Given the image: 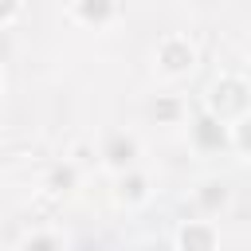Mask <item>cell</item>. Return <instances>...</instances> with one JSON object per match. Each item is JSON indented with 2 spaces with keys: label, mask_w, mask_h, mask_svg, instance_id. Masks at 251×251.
I'll use <instances>...</instances> for the list:
<instances>
[{
  "label": "cell",
  "mask_w": 251,
  "mask_h": 251,
  "mask_svg": "<svg viewBox=\"0 0 251 251\" xmlns=\"http://www.w3.org/2000/svg\"><path fill=\"white\" fill-rule=\"evenodd\" d=\"M239 106H243V90L235 82L216 86V110H239Z\"/></svg>",
  "instance_id": "cell-1"
},
{
  "label": "cell",
  "mask_w": 251,
  "mask_h": 251,
  "mask_svg": "<svg viewBox=\"0 0 251 251\" xmlns=\"http://www.w3.org/2000/svg\"><path fill=\"white\" fill-rule=\"evenodd\" d=\"M196 137H200V145H208V149H216V145H224V129L212 122V118H204L200 126H196Z\"/></svg>",
  "instance_id": "cell-2"
},
{
  "label": "cell",
  "mask_w": 251,
  "mask_h": 251,
  "mask_svg": "<svg viewBox=\"0 0 251 251\" xmlns=\"http://www.w3.org/2000/svg\"><path fill=\"white\" fill-rule=\"evenodd\" d=\"M184 247L188 251H208L212 247V235L204 227H184Z\"/></svg>",
  "instance_id": "cell-3"
},
{
  "label": "cell",
  "mask_w": 251,
  "mask_h": 251,
  "mask_svg": "<svg viewBox=\"0 0 251 251\" xmlns=\"http://www.w3.org/2000/svg\"><path fill=\"white\" fill-rule=\"evenodd\" d=\"M165 59H169V67H184V63H188V51L176 47V43H169V47H165Z\"/></svg>",
  "instance_id": "cell-4"
},
{
  "label": "cell",
  "mask_w": 251,
  "mask_h": 251,
  "mask_svg": "<svg viewBox=\"0 0 251 251\" xmlns=\"http://www.w3.org/2000/svg\"><path fill=\"white\" fill-rule=\"evenodd\" d=\"M110 157H114V161H129V157H133V145H129V141H122V137H118V141H114V145H110Z\"/></svg>",
  "instance_id": "cell-5"
},
{
  "label": "cell",
  "mask_w": 251,
  "mask_h": 251,
  "mask_svg": "<svg viewBox=\"0 0 251 251\" xmlns=\"http://www.w3.org/2000/svg\"><path fill=\"white\" fill-rule=\"evenodd\" d=\"M157 114H161V118H173V114H176V102H157Z\"/></svg>",
  "instance_id": "cell-6"
},
{
  "label": "cell",
  "mask_w": 251,
  "mask_h": 251,
  "mask_svg": "<svg viewBox=\"0 0 251 251\" xmlns=\"http://www.w3.org/2000/svg\"><path fill=\"white\" fill-rule=\"evenodd\" d=\"M27 251H55V243L51 239H35V243H27Z\"/></svg>",
  "instance_id": "cell-7"
},
{
  "label": "cell",
  "mask_w": 251,
  "mask_h": 251,
  "mask_svg": "<svg viewBox=\"0 0 251 251\" xmlns=\"http://www.w3.org/2000/svg\"><path fill=\"white\" fill-rule=\"evenodd\" d=\"M216 200H224V192H216V188H208V192H204V204H216Z\"/></svg>",
  "instance_id": "cell-8"
},
{
  "label": "cell",
  "mask_w": 251,
  "mask_h": 251,
  "mask_svg": "<svg viewBox=\"0 0 251 251\" xmlns=\"http://www.w3.org/2000/svg\"><path fill=\"white\" fill-rule=\"evenodd\" d=\"M239 137H243V145H247V149H251V122H247V126H243V133H239Z\"/></svg>",
  "instance_id": "cell-9"
}]
</instances>
